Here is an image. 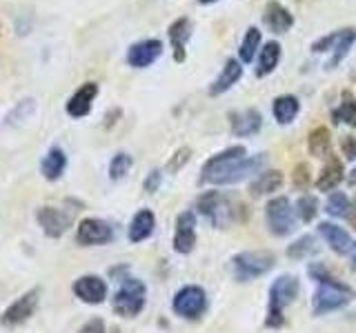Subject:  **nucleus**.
<instances>
[{"instance_id":"obj_38","label":"nucleus","mask_w":356,"mask_h":333,"mask_svg":"<svg viewBox=\"0 0 356 333\" xmlns=\"http://www.w3.org/2000/svg\"><path fill=\"white\" fill-rule=\"evenodd\" d=\"M341 149L348 160H356V136H345L341 140Z\"/></svg>"},{"instance_id":"obj_11","label":"nucleus","mask_w":356,"mask_h":333,"mask_svg":"<svg viewBox=\"0 0 356 333\" xmlns=\"http://www.w3.org/2000/svg\"><path fill=\"white\" fill-rule=\"evenodd\" d=\"M74 293L78 300L87 304H100L107 298V284L98 275H82L74 282Z\"/></svg>"},{"instance_id":"obj_42","label":"nucleus","mask_w":356,"mask_h":333,"mask_svg":"<svg viewBox=\"0 0 356 333\" xmlns=\"http://www.w3.org/2000/svg\"><path fill=\"white\" fill-rule=\"evenodd\" d=\"M350 262H352V269L356 271V242L352 244V253H350Z\"/></svg>"},{"instance_id":"obj_34","label":"nucleus","mask_w":356,"mask_h":333,"mask_svg":"<svg viewBox=\"0 0 356 333\" xmlns=\"http://www.w3.org/2000/svg\"><path fill=\"white\" fill-rule=\"evenodd\" d=\"M134 165V160L129 154H116L114 158H111V165H109V178L111 180H120V178H125L129 174V169H132Z\"/></svg>"},{"instance_id":"obj_43","label":"nucleus","mask_w":356,"mask_h":333,"mask_svg":"<svg viewBox=\"0 0 356 333\" xmlns=\"http://www.w3.org/2000/svg\"><path fill=\"white\" fill-rule=\"evenodd\" d=\"M350 218H352V222L356 225V205L352 207V211H350Z\"/></svg>"},{"instance_id":"obj_10","label":"nucleus","mask_w":356,"mask_h":333,"mask_svg":"<svg viewBox=\"0 0 356 333\" xmlns=\"http://www.w3.org/2000/svg\"><path fill=\"white\" fill-rule=\"evenodd\" d=\"M163 54V43L156 41V38H147V41L134 43L127 49V65L134 67V69H145V67H152Z\"/></svg>"},{"instance_id":"obj_24","label":"nucleus","mask_w":356,"mask_h":333,"mask_svg":"<svg viewBox=\"0 0 356 333\" xmlns=\"http://www.w3.org/2000/svg\"><path fill=\"white\" fill-rule=\"evenodd\" d=\"M271 111H274V118L278 125H289L301 111V102L296 96H278L271 104Z\"/></svg>"},{"instance_id":"obj_31","label":"nucleus","mask_w":356,"mask_h":333,"mask_svg":"<svg viewBox=\"0 0 356 333\" xmlns=\"http://www.w3.org/2000/svg\"><path fill=\"white\" fill-rule=\"evenodd\" d=\"M334 122H348V125L356 127V98L350 91H343V102L339 109L332 111Z\"/></svg>"},{"instance_id":"obj_16","label":"nucleus","mask_w":356,"mask_h":333,"mask_svg":"<svg viewBox=\"0 0 356 333\" xmlns=\"http://www.w3.org/2000/svg\"><path fill=\"white\" fill-rule=\"evenodd\" d=\"M196 207H199V211L205 218H210L214 225H225V222H227V205H225L223 194H219V192H205L199 198Z\"/></svg>"},{"instance_id":"obj_27","label":"nucleus","mask_w":356,"mask_h":333,"mask_svg":"<svg viewBox=\"0 0 356 333\" xmlns=\"http://www.w3.org/2000/svg\"><path fill=\"white\" fill-rule=\"evenodd\" d=\"M280 62V45L276 41H269L258 56V65H256V76L263 78V76L271 73Z\"/></svg>"},{"instance_id":"obj_21","label":"nucleus","mask_w":356,"mask_h":333,"mask_svg":"<svg viewBox=\"0 0 356 333\" xmlns=\"http://www.w3.org/2000/svg\"><path fill=\"white\" fill-rule=\"evenodd\" d=\"M156 218L149 209H140V211L132 218V225H129V240L132 242H143L149 236L154 233Z\"/></svg>"},{"instance_id":"obj_15","label":"nucleus","mask_w":356,"mask_h":333,"mask_svg":"<svg viewBox=\"0 0 356 333\" xmlns=\"http://www.w3.org/2000/svg\"><path fill=\"white\" fill-rule=\"evenodd\" d=\"M263 23L269 32L274 34H287L294 27V16L289 9H285L278 0H269L263 12Z\"/></svg>"},{"instance_id":"obj_13","label":"nucleus","mask_w":356,"mask_h":333,"mask_svg":"<svg viewBox=\"0 0 356 333\" xmlns=\"http://www.w3.org/2000/svg\"><path fill=\"white\" fill-rule=\"evenodd\" d=\"M196 246V216L192 211H183L176 220L174 249L178 253H190Z\"/></svg>"},{"instance_id":"obj_35","label":"nucleus","mask_w":356,"mask_h":333,"mask_svg":"<svg viewBox=\"0 0 356 333\" xmlns=\"http://www.w3.org/2000/svg\"><path fill=\"white\" fill-rule=\"evenodd\" d=\"M296 211L303 222H312L318 214V200L314 196H301L296 203Z\"/></svg>"},{"instance_id":"obj_36","label":"nucleus","mask_w":356,"mask_h":333,"mask_svg":"<svg viewBox=\"0 0 356 333\" xmlns=\"http://www.w3.org/2000/svg\"><path fill=\"white\" fill-rule=\"evenodd\" d=\"M292 183L296 189H301V192H305L307 187H310L312 178H310V167H307L305 163H298L294 167V174H292Z\"/></svg>"},{"instance_id":"obj_41","label":"nucleus","mask_w":356,"mask_h":333,"mask_svg":"<svg viewBox=\"0 0 356 333\" xmlns=\"http://www.w3.org/2000/svg\"><path fill=\"white\" fill-rule=\"evenodd\" d=\"M187 160H190V149H181V151H176V156H174V160H172V169L176 171L181 165H185Z\"/></svg>"},{"instance_id":"obj_23","label":"nucleus","mask_w":356,"mask_h":333,"mask_svg":"<svg viewBox=\"0 0 356 333\" xmlns=\"http://www.w3.org/2000/svg\"><path fill=\"white\" fill-rule=\"evenodd\" d=\"M343 180V165L341 160L332 156L330 163H327L321 171V176L316 180V189L318 192H332V189L339 187V183Z\"/></svg>"},{"instance_id":"obj_25","label":"nucleus","mask_w":356,"mask_h":333,"mask_svg":"<svg viewBox=\"0 0 356 333\" xmlns=\"http://www.w3.org/2000/svg\"><path fill=\"white\" fill-rule=\"evenodd\" d=\"M354 43H356V30H352V27H348V30H339V36H336V43L332 47V58L327 62V69H334L336 65H341L345 56L350 54Z\"/></svg>"},{"instance_id":"obj_12","label":"nucleus","mask_w":356,"mask_h":333,"mask_svg":"<svg viewBox=\"0 0 356 333\" xmlns=\"http://www.w3.org/2000/svg\"><path fill=\"white\" fill-rule=\"evenodd\" d=\"M38 222L43 227V231L49 238H60L65 231L69 229L71 225V216L63 209L56 207H41L38 209Z\"/></svg>"},{"instance_id":"obj_37","label":"nucleus","mask_w":356,"mask_h":333,"mask_svg":"<svg viewBox=\"0 0 356 333\" xmlns=\"http://www.w3.org/2000/svg\"><path fill=\"white\" fill-rule=\"evenodd\" d=\"M34 109H36V104H34V100H32V98H27V100H23V102H18V107H14V111L7 116V125H12V122H18V120L27 118Z\"/></svg>"},{"instance_id":"obj_6","label":"nucleus","mask_w":356,"mask_h":333,"mask_svg":"<svg viewBox=\"0 0 356 333\" xmlns=\"http://www.w3.org/2000/svg\"><path fill=\"white\" fill-rule=\"evenodd\" d=\"M265 218H267V227L274 236H289L296 229V218H294V209L289 205L287 198H274L269 200L265 207Z\"/></svg>"},{"instance_id":"obj_26","label":"nucleus","mask_w":356,"mask_h":333,"mask_svg":"<svg viewBox=\"0 0 356 333\" xmlns=\"http://www.w3.org/2000/svg\"><path fill=\"white\" fill-rule=\"evenodd\" d=\"M280 187H283V174H280L278 169H274V171H265V174H260L254 183L249 185V194L258 198V196L274 194Z\"/></svg>"},{"instance_id":"obj_18","label":"nucleus","mask_w":356,"mask_h":333,"mask_svg":"<svg viewBox=\"0 0 356 333\" xmlns=\"http://www.w3.org/2000/svg\"><path fill=\"white\" fill-rule=\"evenodd\" d=\"M241 76H243V65H241V60L230 58L227 62H225L223 69H221L219 78L212 82L210 93H212V96H219V93L230 91L234 84L241 80Z\"/></svg>"},{"instance_id":"obj_1","label":"nucleus","mask_w":356,"mask_h":333,"mask_svg":"<svg viewBox=\"0 0 356 333\" xmlns=\"http://www.w3.org/2000/svg\"><path fill=\"white\" fill-rule=\"evenodd\" d=\"M298 296V280L294 275H280V278L271 284L269 289V309H267V320L265 325L276 329L285 322L283 309L289 302H294Z\"/></svg>"},{"instance_id":"obj_29","label":"nucleus","mask_w":356,"mask_h":333,"mask_svg":"<svg viewBox=\"0 0 356 333\" xmlns=\"http://www.w3.org/2000/svg\"><path fill=\"white\" fill-rule=\"evenodd\" d=\"M263 163H265V156L260 154V156H254V158H243L241 163L234 167V171L230 174V178H227V183L225 185H234V183H241V180H245L247 176H252V174H256V171L263 167Z\"/></svg>"},{"instance_id":"obj_28","label":"nucleus","mask_w":356,"mask_h":333,"mask_svg":"<svg viewBox=\"0 0 356 333\" xmlns=\"http://www.w3.org/2000/svg\"><path fill=\"white\" fill-rule=\"evenodd\" d=\"M307 147H310V154L314 158H325L327 154H330V147H332L330 129H325V127L312 129V133L307 136Z\"/></svg>"},{"instance_id":"obj_17","label":"nucleus","mask_w":356,"mask_h":333,"mask_svg":"<svg viewBox=\"0 0 356 333\" xmlns=\"http://www.w3.org/2000/svg\"><path fill=\"white\" fill-rule=\"evenodd\" d=\"M167 36H170L172 49H174V60L185 62V58H187L185 47H187V41L192 38V21L190 18H178V21H174L170 25Z\"/></svg>"},{"instance_id":"obj_2","label":"nucleus","mask_w":356,"mask_h":333,"mask_svg":"<svg viewBox=\"0 0 356 333\" xmlns=\"http://www.w3.org/2000/svg\"><path fill=\"white\" fill-rule=\"evenodd\" d=\"M352 298H354V291L330 275L327 280L318 282V289L314 291V298H312V307H314V313L321 316V313L341 309L343 304H348Z\"/></svg>"},{"instance_id":"obj_4","label":"nucleus","mask_w":356,"mask_h":333,"mask_svg":"<svg viewBox=\"0 0 356 333\" xmlns=\"http://www.w3.org/2000/svg\"><path fill=\"white\" fill-rule=\"evenodd\" d=\"M145 296H147L145 284L136 278H127L114 296V311L120 318H134L143 311Z\"/></svg>"},{"instance_id":"obj_8","label":"nucleus","mask_w":356,"mask_h":333,"mask_svg":"<svg viewBox=\"0 0 356 333\" xmlns=\"http://www.w3.org/2000/svg\"><path fill=\"white\" fill-rule=\"evenodd\" d=\"M38 300H41V291L38 289L27 291L25 296H21L16 302L9 304L3 316H0V322H3L5 327L23 325V322L30 320L34 316V311L38 309Z\"/></svg>"},{"instance_id":"obj_20","label":"nucleus","mask_w":356,"mask_h":333,"mask_svg":"<svg viewBox=\"0 0 356 333\" xmlns=\"http://www.w3.org/2000/svg\"><path fill=\"white\" fill-rule=\"evenodd\" d=\"M318 233L325 238V242L332 246V251L336 253H345L352 249V238L350 233L343 229V227L334 225V222H321L318 225Z\"/></svg>"},{"instance_id":"obj_45","label":"nucleus","mask_w":356,"mask_h":333,"mask_svg":"<svg viewBox=\"0 0 356 333\" xmlns=\"http://www.w3.org/2000/svg\"><path fill=\"white\" fill-rule=\"evenodd\" d=\"M199 3H203V5H212V3H216V0H199Z\"/></svg>"},{"instance_id":"obj_3","label":"nucleus","mask_w":356,"mask_h":333,"mask_svg":"<svg viewBox=\"0 0 356 333\" xmlns=\"http://www.w3.org/2000/svg\"><path fill=\"white\" fill-rule=\"evenodd\" d=\"M245 147H230L225 149L223 154L210 158L208 163L203 167V176H201V183H212V185H225L227 183L230 174L234 171L243 158H245Z\"/></svg>"},{"instance_id":"obj_5","label":"nucleus","mask_w":356,"mask_h":333,"mask_svg":"<svg viewBox=\"0 0 356 333\" xmlns=\"http://www.w3.org/2000/svg\"><path fill=\"white\" fill-rule=\"evenodd\" d=\"M271 266H274V255L269 251H245L234 258V273H236V280L241 282L260 278Z\"/></svg>"},{"instance_id":"obj_22","label":"nucleus","mask_w":356,"mask_h":333,"mask_svg":"<svg viewBox=\"0 0 356 333\" xmlns=\"http://www.w3.org/2000/svg\"><path fill=\"white\" fill-rule=\"evenodd\" d=\"M65 169H67V156H65V151L60 147H54L47 151V156L43 158V165H41V171L47 180H58Z\"/></svg>"},{"instance_id":"obj_44","label":"nucleus","mask_w":356,"mask_h":333,"mask_svg":"<svg viewBox=\"0 0 356 333\" xmlns=\"http://www.w3.org/2000/svg\"><path fill=\"white\" fill-rule=\"evenodd\" d=\"M350 185H356V169L352 171V176H350Z\"/></svg>"},{"instance_id":"obj_19","label":"nucleus","mask_w":356,"mask_h":333,"mask_svg":"<svg viewBox=\"0 0 356 333\" xmlns=\"http://www.w3.org/2000/svg\"><path fill=\"white\" fill-rule=\"evenodd\" d=\"M260 127H263V118L256 109H245L232 116V131L241 138L254 136L260 131Z\"/></svg>"},{"instance_id":"obj_39","label":"nucleus","mask_w":356,"mask_h":333,"mask_svg":"<svg viewBox=\"0 0 356 333\" xmlns=\"http://www.w3.org/2000/svg\"><path fill=\"white\" fill-rule=\"evenodd\" d=\"M78 333H105V325H102L100 318H93V320L85 322Z\"/></svg>"},{"instance_id":"obj_40","label":"nucleus","mask_w":356,"mask_h":333,"mask_svg":"<svg viewBox=\"0 0 356 333\" xmlns=\"http://www.w3.org/2000/svg\"><path fill=\"white\" fill-rule=\"evenodd\" d=\"M158 185H161V171L154 169L152 174L147 176V180H145V189H147L149 194H154L156 189H158Z\"/></svg>"},{"instance_id":"obj_14","label":"nucleus","mask_w":356,"mask_h":333,"mask_svg":"<svg viewBox=\"0 0 356 333\" xmlns=\"http://www.w3.org/2000/svg\"><path fill=\"white\" fill-rule=\"evenodd\" d=\"M98 96V84L96 82H85L80 89H76V93L67 100L65 104V111L69 113L71 118H85L91 111V104Z\"/></svg>"},{"instance_id":"obj_9","label":"nucleus","mask_w":356,"mask_h":333,"mask_svg":"<svg viewBox=\"0 0 356 333\" xmlns=\"http://www.w3.org/2000/svg\"><path fill=\"white\" fill-rule=\"evenodd\" d=\"M76 240L85 246L107 244L114 240V229H111L109 222L100 220V218H85V220H80L76 229Z\"/></svg>"},{"instance_id":"obj_33","label":"nucleus","mask_w":356,"mask_h":333,"mask_svg":"<svg viewBox=\"0 0 356 333\" xmlns=\"http://www.w3.org/2000/svg\"><path fill=\"white\" fill-rule=\"evenodd\" d=\"M352 211V205H350V198L336 192L332 194L330 198H327V214L334 216V218H343V216H350Z\"/></svg>"},{"instance_id":"obj_32","label":"nucleus","mask_w":356,"mask_h":333,"mask_svg":"<svg viewBox=\"0 0 356 333\" xmlns=\"http://www.w3.org/2000/svg\"><path fill=\"white\" fill-rule=\"evenodd\" d=\"M316 253V240L312 236H303V238H298L296 242H292L287 246V255L289 258H294V260H303L307 258V255H312Z\"/></svg>"},{"instance_id":"obj_30","label":"nucleus","mask_w":356,"mask_h":333,"mask_svg":"<svg viewBox=\"0 0 356 333\" xmlns=\"http://www.w3.org/2000/svg\"><path fill=\"white\" fill-rule=\"evenodd\" d=\"M260 30H256V27H249L245 38H243L241 43V49H238V56H241V62H252L254 60V56L258 54L260 49Z\"/></svg>"},{"instance_id":"obj_7","label":"nucleus","mask_w":356,"mask_h":333,"mask_svg":"<svg viewBox=\"0 0 356 333\" xmlns=\"http://www.w3.org/2000/svg\"><path fill=\"white\" fill-rule=\"evenodd\" d=\"M174 311L178 316H183L187 320H196L208 307V298H205V291L201 287H183L181 291L174 296V302H172Z\"/></svg>"}]
</instances>
